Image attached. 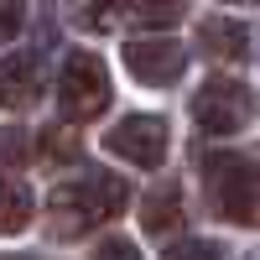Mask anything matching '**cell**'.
<instances>
[{
    "instance_id": "6da1fadb",
    "label": "cell",
    "mask_w": 260,
    "mask_h": 260,
    "mask_svg": "<svg viewBox=\"0 0 260 260\" xmlns=\"http://www.w3.org/2000/svg\"><path fill=\"white\" fill-rule=\"evenodd\" d=\"M125 203H130V187H125V177H115V172H83V177H68V182H57L52 198H47L52 234L78 240V234L110 224L115 213H125Z\"/></svg>"
},
{
    "instance_id": "7a4b0ae2",
    "label": "cell",
    "mask_w": 260,
    "mask_h": 260,
    "mask_svg": "<svg viewBox=\"0 0 260 260\" xmlns=\"http://www.w3.org/2000/svg\"><path fill=\"white\" fill-rule=\"evenodd\" d=\"M208 208L229 224H260V167L250 156H208L203 161Z\"/></svg>"
},
{
    "instance_id": "3957f363",
    "label": "cell",
    "mask_w": 260,
    "mask_h": 260,
    "mask_svg": "<svg viewBox=\"0 0 260 260\" xmlns=\"http://www.w3.org/2000/svg\"><path fill=\"white\" fill-rule=\"evenodd\" d=\"M57 104L68 120H94L110 104V73L94 52H73L57 73Z\"/></svg>"
},
{
    "instance_id": "277c9868",
    "label": "cell",
    "mask_w": 260,
    "mask_h": 260,
    "mask_svg": "<svg viewBox=\"0 0 260 260\" xmlns=\"http://www.w3.org/2000/svg\"><path fill=\"white\" fill-rule=\"evenodd\" d=\"M250 89L234 78H208L198 94H192V120H198V130H208V136H234V130L250 125Z\"/></svg>"
},
{
    "instance_id": "5b68a950",
    "label": "cell",
    "mask_w": 260,
    "mask_h": 260,
    "mask_svg": "<svg viewBox=\"0 0 260 260\" xmlns=\"http://www.w3.org/2000/svg\"><path fill=\"white\" fill-rule=\"evenodd\" d=\"M167 120L161 115H125L110 136H104V151L110 156H120V161H130V167H161L167 161Z\"/></svg>"
},
{
    "instance_id": "8992f818",
    "label": "cell",
    "mask_w": 260,
    "mask_h": 260,
    "mask_svg": "<svg viewBox=\"0 0 260 260\" xmlns=\"http://www.w3.org/2000/svg\"><path fill=\"white\" fill-rule=\"evenodd\" d=\"M125 68L151 89H167L187 73V47L172 37H136V42H125Z\"/></svg>"
},
{
    "instance_id": "52a82bcc",
    "label": "cell",
    "mask_w": 260,
    "mask_h": 260,
    "mask_svg": "<svg viewBox=\"0 0 260 260\" xmlns=\"http://www.w3.org/2000/svg\"><path fill=\"white\" fill-rule=\"evenodd\" d=\"M198 47L219 62H245L250 52V26L245 21H229V16H208L198 26Z\"/></svg>"
},
{
    "instance_id": "ba28073f",
    "label": "cell",
    "mask_w": 260,
    "mask_h": 260,
    "mask_svg": "<svg viewBox=\"0 0 260 260\" xmlns=\"http://www.w3.org/2000/svg\"><path fill=\"white\" fill-rule=\"evenodd\" d=\"M141 224H146V234H172V229L182 224V187L177 182L151 187L146 203H141Z\"/></svg>"
},
{
    "instance_id": "9c48e42d",
    "label": "cell",
    "mask_w": 260,
    "mask_h": 260,
    "mask_svg": "<svg viewBox=\"0 0 260 260\" xmlns=\"http://www.w3.org/2000/svg\"><path fill=\"white\" fill-rule=\"evenodd\" d=\"M31 192H26V182H16V177H6L0 172V234H21L31 224Z\"/></svg>"
},
{
    "instance_id": "30bf717a",
    "label": "cell",
    "mask_w": 260,
    "mask_h": 260,
    "mask_svg": "<svg viewBox=\"0 0 260 260\" xmlns=\"http://www.w3.org/2000/svg\"><path fill=\"white\" fill-rule=\"evenodd\" d=\"M37 99V62L26 57H11L6 62V73H0V104H21V110H26V104Z\"/></svg>"
},
{
    "instance_id": "8fae6325",
    "label": "cell",
    "mask_w": 260,
    "mask_h": 260,
    "mask_svg": "<svg viewBox=\"0 0 260 260\" xmlns=\"http://www.w3.org/2000/svg\"><path fill=\"white\" fill-rule=\"evenodd\" d=\"M68 11L83 31H115L125 16V0H68Z\"/></svg>"
},
{
    "instance_id": "7c38bea8",
    "label": "cell",
    "mask_w": 260,
    "mask_h": 260,
    "mask_svg": "<svg viewBox=\"0 0 260 260\" xmlns=\"http://www.w3.org/2000/svg\"><path fill=\"white\" fill-rule=\"evenodd\" d=\"M37 156H42V167H73V161H78V136H73V130H62V125L42 130Z\"/></svg>"
},
{
    "instance_id": "4fadbf2b",
    "label": "cell",
    "mask_w": 260,
    "mask_h": 260,
    "mask_svg": "<svg viewBox=\"0 0 260 260\" xmlns=\"http://www.w3.org/2000/svg\"><path fill=\"white\" fill-rule=\"evenodd\" d=\"M187 11V0H136V16L146 26H177Z\"/></svg>"
},
{
    "instance_id": "5bb4252c",
    "label": "cell",
    "mask_w": 260,
    "mask_h": 260,
    "mask_svg": "<svg viewBox=\"0 0 260 260\" xmlns=\"http://www.w3.org/2000/svg\"><path fill=\"white\" fill-rule=\"evenodd\" d=\"M21 26H26V0H0V37H21Z\"/></svg>"
},
{
    "instance_id": "9a60e30c",
    "label": "cell",
    "mask_w": 260,
    "mask_h": 260,
    "mask_svg": "<svg viewBox=\"0 0 260 260\" xmlns=\"http://www.w3.org/2000/svg\"><path fill=\"white\" fill-rule=\"evenodd\" d=\"M21 156H26V141H21V130H0V172L21 167Z\"/></svg>"
},
{
    "instance_id": "2e32d148",
    "label": "cell",
    "mask_w": 260,
    "mask_h": 260,
    "mask_svg": "<svg viewBox=\"0 0 260 260\" xmlns=\"http://www.w3.org/2000/svg\"><path fill=\"white\" fill-rule=\"evenodd\" d=\"M167 260H219V245L213 240H187L177 250H167Z\"/></svg>"
},
{
    "instance_id": "e0dca14e",
    "label": "cell",
    "mask_w": 260,
    "mask_h": 260,
    "mask_svg": "<svg viewBox=\"0 0 260 260\" xmlns=\"http://www.w3.org/2000/svg\"><path fill=\"white\" fill-rule=\"evenodd\" d=\"M94 260H141V255H136L130 240H104V245L94 250Z\"/></svg>"
},
{
    "instance_id": "ac0fdd59",
    "label": "cell",
    "mask_w": 260,
    "mask_h": 260,
    "mask_svg": "<svg viewBox=\"0 0 260 260\" xmlns=\"http://www.w3.org/2000/svg\"><path fill=\"white\" fill-rule=\"evenodd\" d=\"M229 6H260V0H229Z\"/></svg>"
},
{
    "instance_id": "d6986e66",
    "label": "cell",
    "mask_w": 260,
    "mask_h": 260,
    "mask_svg": "<svg viewBox=\"0 0 260 260\" xmlns=\"http://www.w3.org/2000/svg\"><path fill=\"white\" fill-rule=\"evenodd\" d=\"M16 260H21V255H16Z\"/></svg>"
}]
</instances>
